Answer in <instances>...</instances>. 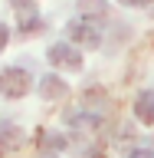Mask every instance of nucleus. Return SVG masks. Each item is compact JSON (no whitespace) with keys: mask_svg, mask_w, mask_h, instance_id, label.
Instances as JSON below:
<instances>
[{"mask_svg":"<svg viewBox=\"0 0 154 158\" xmlns=\"http://www.w3.org/2000/svg\"><path fill=\"white\" fill-rule=\"evenodd\" d=\"M30 86H33V76H30L26 69H20V66L0 69V96L20 99V96H26V92H30Z\"/></svg>","mask_w":154,"mask_h":158,"instance_id":"f257e3e1","label":"nucleus"},{"mask_svg":"<svg viewBox=\"0 0 154 158\" xmlns=\"http://www.w3.org/2000/svg\"><path fill=\"white\" fill-rule=\"evenodd\" d=\"M49 63H53V66H62V69H79L82 66V56H79V49L69 46V43H53V46H49Z\"/></svg>","mask_w":154,"mask_h":158,"instance_id":"f03ea898","label":"nucleus"},{"mask_svg":"<svg viewBox=\"0 0 154 158\" xmlns=\"http://www.w3.org/2000/svg\"><path fill=\"white\" fill-rule=\"evenodd\" d=\"M69 36H72V43H79V46H98V43H102L98 27H95V23H89V20L69 23Z\"/></svg>","mask_w":154,"mask_h":158,"instance_id":"7ed1b4c3","label":"nucleus"},{"mask_svg":"<svg viewBox=\"0 0 154 158\" xmlns=\"http://www.w3.org/2000/svg\"><path fill=\"white\" fill-rule=\"evenodd\" d=\"M66 92H69V86L59 76H53V73L39 79V96L43 99H66Z\"/></svg>","mask_w":154,"mask_h":158,"instance_id":"20e7f679","label":"nucleus"},{"mask_svg":"<svg viewBox=\"0 0 154 158\" xmlns=\"http://www.w3.org/2000/svg\"><path fill=\"white\" fill-rule=\"evenodd\" d=\"M23 128H17V125H0V152H13V148H20L23 145Z\"/></svg>","mask_w":154,"mask_h":158,"instance_id":"39448f33","label":"nucleus"},{"mask_svg":"<svg viewBox=\"0 0 154 158\" xmlns=\"http://www.w3.org/2000/svg\"><path fill=\"white\" fill-rule=\"evenodd\" d=\"M135 112H138V118H141L144 125H151L154 122V92H141V96H138Z\"/></svg>","mask_w":154,"mask_h":158,"instance_id":"423d86ee","label":"nucleus"},{"mask_svg":"<svg viewBox=\"0 0 154 158\" xmlns=\"http://www.w3.org/2000/svg\"><path fill=\"white\" fill-rule=\"evenodd\" d=\"M39 148H43V152H62V148H66V135L43 132V135H39Z\"/></svg>","mask_w":154,"mask_h":158,"instance_id":"0eeeda50","label":"nucleus"},{"mask_svg":"<svg viewBox=\"0 0 154 158\" xmlns=\"http://www.w3.org/2000/svg\"><path fill=\"white\" fill-rule=\"evenodd\" d=\"M82 17H105V0H79Z\"/></svg>","mask_w":154,"mask_h":158,"instance_id":"6e6552de","label":"nucleus"},{"mask_svg":"<svg viewBox=\"0 0 154 158\" xmlns=\"http://www.w3.org/2000/svg\"><path fill=\"white\" fill-rule=\"evenodd\" d=\"M69 125H76V128H89V132H92V128L102 125V118H98V115H85V112H79V115H69Z\"/></svg>","mask_w":154,"mask_h":158,"instance_id":"1a4fd4ad","label":"nucleus"},{"mask_svg":"<svg viewBox=\"0 0 154 158\" xmlns=\"http://www.w3.org/2000/svg\"><path fill=\"white\" fill-rule=\"evenodd\" d=\"M13 7H17V13H20V23L36 20V3H33V0H13Z\"/></svg>","mask_w":154,"mask_h":158,"instance_id":"9d476101","label":"nucleus"},{"mask_svg":"<svg viewBox=\"0 0 154 158\" xmlns=\"http://www.w3.org/2000/svg\"><path fill=\"white\" fill-rule=\"evenodd\" d=\"M7 40H10V30H7V27H3V23H0V49L7 46Z\"/></svg>","mask_w":154,"mask_h":158,"instance_id":"9b49d317","label":"nucleus"},{"mask_svg":"<svg viewBox=\"0 0 154 158\" xmlns=\"http://www.w3.org/2000/svg\"><path fill=\"white\" fill-rule=\"evenodd\" d=\"M125 7H144V3H151V0H121Z\"/></svg>","mask_w":154,"mask_h":158,"instance_id":"f8f14e48","label":"nucleus"},{"mask_svg":"<svg viewBox=\"0 0 154 158\" xmlns=\"http://www.w3.org/2000/svg\"><path fill=\"white\" fill-rule=\"evenodd\" d=\"M131 158H154L151 152H131Z\"/></svg>","mask_w":154,"mask_h":158,"instance_id":"ddd939ff","label":"nucleus"}]
</instances>
